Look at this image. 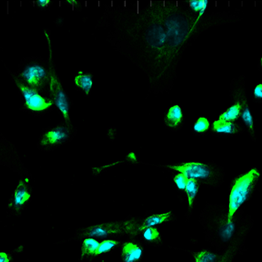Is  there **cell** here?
<instances>
[{"mask_svg": "<svg viewBox=\"0 0 262 262\" xmlns=\"http://www.w3.org/2000/svg\"><path fill=\"white\" fill-rule=\"evenodd\" d=\"M245 129L238 123V121H217L213 119L212 120L211 126V134L226 135L229 137H236L243 134Z\"/></svg>", "mask_w": 262, "mask_h": 262, "instance_id": "d6986e66", "label": "cell"}, {"mask_svg": "<svg viewBox=\"0 0 262 262\" xmlns=\"http://www.w3.org/2000/svg\"><path fill=\"white\" fill-rule=\"evenodd\" d=\"M170 173H181L188 179L196 181L201 186L217 189L224 183L225 171L213 161H183L171 164H148Z\"/></svg>", "mask_w": 262, "mask_h": 262, "instance_id": "277c9868", "label": "cell"}, {"mask_svg": "<svg viewBox=\"0 0 262 262\" xmlns=\"http://www.w3.org/2000/svg\"><path fill=\"white\" fill-rule=\"evenodd\" d=\"M253 101L258 105H262V82H257L252 90Z\"/></svg>", "mask_w": 262, "mask_h": 262, "instance_id": "83f0119b", "label": "cell"}, {"mask_svg": "<svg viewBox=\"0 0 262 262\" xmlns=\"http://www.w3.org/2000/svg\"><path fill=\"white\" fill-rule=\"evenodd\" d=\"M94 82V74L92 71L78 69L73 78V85L76 91L81 92L86 98H89L92 94Z\"/></svg>", "mask_w": 262, "mask_h": 262, "instance_id": "e0dca14e", "label": "cell"}, {"mask_svg": "<svg viewBox=\"0 0 262 262\" xmlns=\"http://www.w3.org/2000/svg\"><path fill=\"white\" fill-rule=\"evenodd\" d=\"M170 178L173 186L177 188L180 193L185 190L188 178L184 174L181 173H170Z\"/></svg>", "mask_w": 262, "mask_h": 262, "instance_id": "d4e9b609", "label": "cell"}, {"mask_svg": "<svg viewBox=\"0 0 262 262\" xmlns=\"http://www.w3.org/2000/svg\"><path fill=\"white\" fill-rule=\"evenodd\" d=\"M0 165L15 172L20 178L32 181V176L25 167L15 144L0 131Z\"/></svg>", "mask_w": 262, "mask_h": 262, "instance_id": "8fae6325", "label": "cell"}, {"mask_svg": "<svg viewBox=\"0 0 262 262\" xmlns=\"http://www.w3.org/2000/svg\"><path fill=\"white\" fill-rule=\"evenodd\" d=\"M260 177L261 172L259 168L252 167L231 179L228 188L227 204L229 219H231L240 208L246 207V203L255 194Z\"/></svg>", "mask_w": 262, "mask_h": 262, "instance_id": "5b68a950", "label": "cell"}, {"mask_svg": "<svg viewBox=\"0 0 262 262\" xmlns=\"http://www.w3.org/2000/svg\"><path fill=\"white\" fill-rule=\"evenodd\" d=\"M17 75L38 92L53 98L51 90V68L48 59L40 56L25 57L20 60Z\"/></svg>", "mask_w": 262, "mask_h": 262, "instance_id": "52a82bcc", "label": "cell"}, {"mask_svg": "<svg viewBox=\"0 0 262 262\" xmlns=\"http://www.w3.org/2000/svg\"><path fill=\"white\" fill-rule=\"evenodd\" d=\"M126 239H127L126 237H121V238H108V239L102 240L100 241L98 251L96 252L93 260L111 254L115 251L120 249L121 245L126 241Z\"/></svg>", "mask_w": 262, "mask_h": 262, "instance_id": "603a6c76", "label": "cell"}, {"mask_svg": "<svg viewBox=\"0 0 262 262\" xmlns=\"http://www.w3.org/2000/svg\"><path fill=\"white\" fill-rule=\"evenodd\" d=\"M133 7L104 4L95 29L106 32V42L147 77L146 98L167 94L174 88L177 68L185 51L206 30L241 17L230 13L200 16L187 1H150Z\"/></svg>", "mask_w": 262, "mask_h": 262, "instance_id": "6da1fadb", "label": "cell"}, {"mask_svg": "<svg viewBox=\"0 0 262 262\" xmlns=\"http://www.w3.org/2000/svg\"><path fill=\"white\" fill-rule=\"evenodd\" d=\"M43 36L47 42L49 54H48V60L51 68V90L53 94V99L55 101L56 109L59 110L60 115L62 117V121H71L70 117V108L72 106V100L69 98V93L66 91L63 85L62 81L59 77V73L57 71L55 60L53 57V43L51 39V31L49 29L45 28L43 30Z\"/></svg>", "mask_w": 262, "mask_h": 262, "instance_id": "ba28073f", "label": "cell"}, {"mask_svg": "<svg viewBox=\"0 0 262 262\" xmlns=\"http://www.w3.org/2000/svg\"><path fill=\"white\" fill-rule=\"evenodd\" d=\"M23 250L24 246H20L9 252H0V262H14V256L21 253Z\"/></svg>", "mask_w": 262, "mask_h": 262, "instance_id": "484cf974", "label": "cell"}, {"mask_svg": "<svg viewBox=\"0 0 262 262\" xmlns=\"http://www.w3.org/2000/svg\"><path fill=\"white\" fill-rule=\"evenodd\" d=\"M211 126L212 119H210L207 115H200L194 121L192 128L195 134L199 135L200 137H206L207 135L211 134Z\"/></svg>", "mask_w": 262, "mask_h": 262, "instance_id": "cb8c5ba5", "label": "cell"}, {"mask_svg": "<svg viewBox=\"0 0 262 262\" xmlns=\"http://www.w3.org/2000/svg\"><path fill=\"white\" fill-rule=\"evenodd\" d=\"M245 209L246 207L240 208L229 219L227 204L206 203L199 222L211 249L222 253L246 248V238L254 221L251 215H244Z\"/></svg>", "mask_w": 262, "mask_h": 262, "instance_id": "7a4b0ae2", "label": "cell"}, {"mask_svg": "<svg viewBox=\"0 0 262 262\" xmlns=\"http://www.w3.org/2000/svg\"><path fill=\"white\" fill-rule=\"evenodd\" d=\"M3 64L23 98V105L20 107L21 111L26 112L32 116L42 117L50 112L55 110V101L53 98L32 88L19 75H17L16 72L8 69L6 63Z\"/></svg>", "mask_w": 262, "mask_h": 262, "instance_id": "8992f818", "label": "cell"}, {"mask_svg": "<svg viewBox=\"0 0 262 262\" xmlns=\"http://www.w3.org/2000/svg\"><path fill=\"white\" fill-rule=\"evenodd\" d=\"M33 199L32 181L19 178L7 204V217H20Z\"/></svg>", "mask_w": 262, "mask_h": 262, "instance_id": "7c38bea8", "label": "cell"}, {"mask_svg": "<svg viewBox=\"0 0 262 262\" xmlns=\"http://www.w3.org/2000/svg\"><path fill=\"white\" fill-rule=\"evenodd\" d=\"M140 230H142L141 216L128 215L122 220H113L92 224L90 226L80 227L76 229L75 235L71 238L54 243V245L72 240L81 241L84 238H95L99 241L121 237L133 238Z\"/></svg>", "mask_w": 262, "mask_h": 262, "instance_id": "3957f363", "label": "cell"}, {"mask_svg": "<svg viewBox=\"0 0 262 262\" xmlns=\"http://www.w3.org/2000/svg\"><path fill=\"white\" fill-rule=\"evenodd\" d=\"M258 120L252 115V111L250 108L249 101L246 102L242 108V111L240 113L237 121L244 128L245 132L249 135L250 138L254 143L257 141V137H256V122Z\"/></svg>", "mask_w": 262, "mask_h": 262, "instance_id": "ffe728a7", "label": "cell"}, {"mask_svg": "<svg viewBox=\"0 0 262 262\" xmlns=\"http://www.w3.org/2000/svg\"><path fill=\"white\" fill-rule=\"evenodd\" d=\"M177 220L174 210H169L164 213H155L154 210L145 211L144 215L141 216L142 229L150 227H161L173 223Z\"/></svg>", "mask_w": 262, "mask_h": 262, "instance_id": "2e32d148", "label": "cell"}, {"mask_svg": "<svg viewBox=\"0 0 262 262\" xmlns=\"http://www.w3.org/2000/svg\"><path fill=\"white\" fill-rule=\"evenodd\" d=\"M121 262H142L144 258L145 246L132 238H127L120 249Z\"/></svg>", "mask_w": 262, "mask_h": 262, "instance_id": "9a60e30c", "label": "cell"}, {"mask_svg": "<svg viewBox=\"0 0 262 262\" xmlns=\"http://www.w3.org/2000/svg\"><path fill=\"white\" fill-rule=\"evenodd\" d=\"M79 262H93V258L98 251L100 241L95 238H84L80 241Z\"/></svg>", "mask_w": 262, "mask_h": 262, "instance_id": "7402d4cb", "label": "cell"}, {"mask_svg": "<svg viewBox=\"0 0 262 262\" xmlns=\"http://www.w3.org/2000/svg\"><path fill=\"white\" fill-rule=\"evenodd\" d=\"M76 135L77 128L72 122L59 121L57 124L42 129L36 146L40 151L53 152L72 141Z\"/></svg>", "mask_w": 262, "mask_h": 262, "instance_id": "9c48e42d", "label": "cell"}, {"mask_svg": "<svg viewBox=\"0 0 262 262\" xmlns=\"http://www.w3.org/2000/svg\"><path fill=\"white\" fill-rule=\"evenodd\" d=\"M144 246L160 247L164 245L163 236L161 230L156 227H150L142 229L132 238Z\"/></svg>", "mask_w": 262, "mask_h": 262, "instance_id": "ac0fdd59", "label": "cell"}, {"mask_svg": "<svg viewBox=\"0 0 262 262\" xmlns=\"http://www.w3.org/2000/svg\"><path fill=\"white\" fill-rule=\"evenodd\" d=\"M229 96L231 104L228 108L222 112L217 118V121H236L239 117L240 113L246 102L249 101L246 87V76L235 77L230 82Z\"/></svg>", "mask_w": 262, "mask_h": 262, "instance_id": "30bf717a", "label": "cell"}, {"mask_svg": "<svg viewBox=\"0 0 262 262\" xmlns=\"http://www.w3.org/2000/svg\"><path fill=\"white\" fill-rule=\"evenodd\" d=\"M258 69H259L260 72H262V56L259 59V62H258Z\"/></svg>", "mask_w": 262, "mask_h": 262, "instance_id": "f546056e", "label": "cell"}, {"mask_svg": "<svg viewBox=\"0 0 262 262\" xmlns=\"http://www.w3.org/2000/svg\"><path fill=\"white\" fill-rule=\"evenodd\" d=\"M186 117L182 105L172 103L163 113V125L167 130L178 132L184 128Z\"/></svg>", "mask_w": 262, "mask_h": 262, "instance_id": "4fadbf2b", "label": "cell"}, {"mask_svg": "<svg viewBox=\"0 0 262 262\" xmlns=\"http://www.w3.org/2000/svg\"><path fill=\"white\" fill-rule=\"evenodd\" d=\"M246 251H247V248L246 247L243 249L235 250V251L226 252L223 254L219 262H236L235 260L236 257L238 255H243Z\"/></svg>", "mask_w": 262, "mask_h": 262, "instance_id": "4316f807", "label": "cell"}, {"mask_svg": "<svg viewBox=\"0 0 262 262\" xmlns=\"http://www.w3.org/2000/svg\"><path fill=\"white\" fill-rule=\"evenodd\" d=\"M200 185L196 181L192 179H188L185 190L178 195V199L181 203H186V213H185V220H190L193 214V211L196 207V201L199 199L200 194Z\"/></svg>", "mask_w": 262, "mask_h": 262, "instance_id": "5bb4252c", "label": "cell"}, {"mask_svg": "<svg viewBox=\"0 0 262 262\" xmlns=\"http://www.w3.org/2000/svg\"><path fill=\"white\" fill-rule=\"evenodd\" d=\"M261 5H262V4H261Z\"/></svg>", "mask_w": 262, "mask_h": 262, "instance_id": "1f68e13d", "label": "cell"}, {"mask_svg": "<svg viewBox=\"0 0 262 262\" xmlns=\"http://www.w3.org/2000/svg\"><path fill=\"white\" fill-rule=\"evenodd\" d=\"M34 7L37 8V9H39V10H46V8L49 7V2L46 1V0L36 1V2H34Z\"/></svg>", "mask_w": 262, "mask_h": 262, "instance_id": "f1b7e54d", "label": "cell"}, {"mask_svg": "<svg viewBox=\"0 0 262 262\" xmlns=\"http://www.w3.org/2000/svg\"><path fill=\"white\" fill-rule=\"evenodd\" d=\"M170 248L182 250V251L189 253L191 257V259H190L191 262H219L223 254L226 253V252L220 253L213 250H207L206 248H201L198 251H191V250L183 249V248H177V247H170Z\"/></svg>", "mask_w": 262, "mask_h": 262, "instance_id": "44dd1931", "label": "cell"}, {"mask_svg": "<svg viewBox=\"0 0 262 262\" xmlns=\"http://www.w3.org/2000/svg\"><path fill=\"white\" fill-rule=\"evenodd\" d=\"M190 262H191V261H190Z\"/></svg>", "mask_w": 262, "mask_h": 262, "instance_id": "4dcf8cb0", "label": "cell"}]
</instances>
